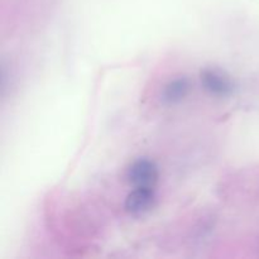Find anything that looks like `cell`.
Masks as SVG:
<instances>
[{
    "label": "cell",
    "mask_w": 259,
    "mask_h": 259,
    "mask_svg": "<svg viewBox=\"0 0 259 259\" xmlns=\"http://www.w3.org/2000/svg\"><path fill=\"white\" fill-rule=\"evenodd\" d=\"M200 82L209 95L215 98H229L234 94L235 83L225 71L217 67H206L200 72Z\"/></svg>",
    "instance_id": "cell-1"
},
{
    "label": "cell",
    "mask_w": 259,
    "mask_h": 259,
    "mask_svg": "<svg viewBox=\"0 0 259 259\" xmlns=\"http://www.w3.org/2000/svg\"><path fill=\"white\" fill-rule=\"evenodd\" d=\"M158 179V167L152 159L138 158L126 169V180L134 187L154 189Z\"/></svg>",
    "instance_id": "cell-2"
},
{
    "label": "cell",
    "mask_w": 259,
    "mask_h": 259,
    "mask_svg": "<svg viewBox=\"0 0 259 259\" xmlns=\"http://www.w3.org/2000/svg\"><path fill=\"white\" fill-rule=\"evenodd\" d=\"M154 204H156L154 189L134 187L133 191L126 196L124 207L132 217H143L153 209Z\"/></svg>",
    "instance_id": "cell-3"
},
{
    "label": "cell",
    "mask_w": 259,
    "mask_h": 259,
    "mask_svg": "<svg viewBox=\"0 0 259 259\" xmlns=\"http://www.w3.org/2000/svg\"><path fill=\"white\" fill-rule=\"evenodd\" d=\"M191 93V81L186 76L169 80L161 91V101L164 105H179Z\"/></svg>",
    "instance_id": "cell-4"
}]
</instances>
